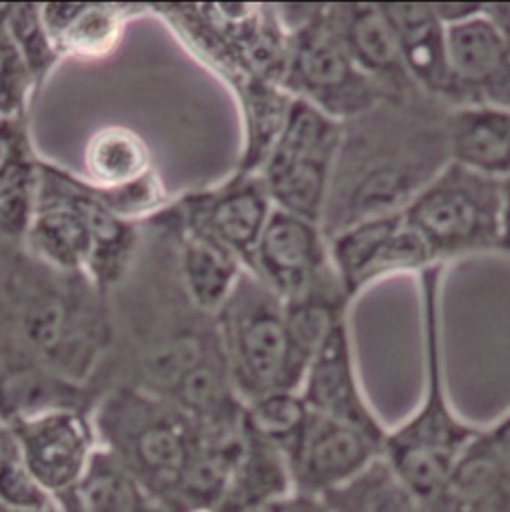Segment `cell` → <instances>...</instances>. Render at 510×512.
<instances>
[{"label": "cell", "mask_w": 510, "mask_h": 512, "mask_svg": "<svg viewBox=\"0 0 510 512\" xmlns=\"http://www.w3.org/2000/svg\"><path fill=\"white\" fill-rule=\"evenodd\" d=\"M174 228L176 265L188 299L206 315H216L248 271L236 257L220 246Z\"/></svg>", "instance_id": "cell-23"}, {"label": "cell", "mask_w": 510, "mask_h": 512, "mask_svg": "<svg viewBox=\"0 0 510 512\" xmlns=\"http://www.w3.org/2000/svg\"><path fill=\"white\" fill-rule=\"evenodd\" d=\"M238 94L244 142L238 162L240 174H261L273 154L295 104V98L277 82L259 78H230Z\"/></svg>", "instance_id": "cell-22"}, {"label": "cell", "mask_w": 510, "mask_h": 512, "mask_svg": "<svg viewBox=\"0 0 510 512\" xmlns=\"http://www.w3.org/2000/svg\"><path fill=\"white\" fill-rule=\"evenodd\" d=\"M443 263L419 273L423 321V393L415 411L389 427L383 455L415 497L433 507L447 491L463 455L481 433L455 409L443 351Z\"/></svg>", "instance_id": "cell-3"}, {"label": "cell", "mask_w": 510, "mask_h": 512, "mask_svg": "<svg viewBox=\"0 0 510 512\" xmlns=\"http://www.w3.org/2000/svg\"><path fill=\"white\" fill-rule=\"evenodd\" d=\"M98 393L34 359L0 323V421L10 425L54 409H94Z\"/></svg>", "instance_id": "cell-16"}, {"label": "cell", "mask_w": 510, "mask_h": 512, "mask_svg": "<svg viewBox=\"0 0 510 512\" xmlns=\"http://www.w3.org/2000/svg\"><path fill=\"white\" fill-rule=\"evenodd\" d=\"M339 36L359 70L389 98L421 92L411 80L381 4H331Z\"/></svg>", "instance_id": "cell-18"}, {"label": "cell", "mask_w": 510, "mask_h": 512, "mask_svg": "<svg viewBox=\"0 0 510 512\" xmlns=\"http://www.w3.org/2000/svg\"><path fill=\"white\" fill-rule=\"evenodd\" d=\"M206 512H218V511H206Z\"/></svg>", "instance_id": "cell-39"}, {"label": "cell", "mask_w": 510, "mask_h": 512, "mask_svg": "<svg viewBox=\"0 0 510 512\" xmlns=\"http://www.w3.org/2000/svg\"><path fill=\"white\" fill-rule=\"evenodd\" d=\"M6 10L8 4H0V116L10 120H24L36 86L26 62L6 34Z\"/></svg>", "instance_id": "cell-31"}, {"label": "cell", "mask_w": 510, "mask_h": 512, "mask_svg": "<svg viewBox=\"0 0 510 512\" xmlns=\"http://www.w3.org/2000/svg\"><path fill=\"white\" fill-rule=\"evenodd\" d=\"M44 26L60 56L98 60L110 56L126 24L142 6L120 4H40Z\"/></svg>", "instance_id": "cell-21"}, {"label": "cell", "mask_w": 510, "mask_h": 512, "mask_svg": "<svg viewBox=\"0 0 510 512\" xmlns=\"http://www.w3.org/2000/svg\"><path fill=\"white\" fill-rule=\"evenodd\" d=\"M102 451L112 455L168 511L200 439V425L172 401L116 385L92 409Z\"/></svg>", "instance_id": "cell-4"}, {"label": "cell", "mask_w": 510, "mask_h": 512, "mask_svg": "<svg viewBox=\"0 0 510 512\" xmlns=\"http://www.w3.org/2000/svg\"><path fill=\"white\" fill-rule=\"evenodd\" d=\"M0 323L44 367L90 387L116 337L108 295L8 242L0 244Z\"/></svg>", "instance_id": "cell-2"}, {"label": "cell", "mask_w": 510, "mask_h": 512, "mask_svg": "<svg viewBox=\"0 0 510 512\" xmlns=\"http://www.w3.org/2000/svg\"><path fill=\"white\" fill-rule=\"evenodd\" d=\"M449 104L415 92L389 98L343 124V140L321 220L327 238L379 216L403 214L451 162Z\"/></svg>", "instance_id": "cell-1"}, {"label": "cell", "mask_w": 510, "mask_h": 512, "mask_svg": "<svg viewBox=\"0 0 510 512\" xmlns=\"http://www.w3.org/2000/svg\"><path fill=\"white\" fill-rule=\"evenodd\" d=\"M0 512H16V511H10V509H6V507H2V505H0Z\"/></svg>", "instance_id": "cell-37"}, {"label": "cell", "mask_w": 510, "mask_h": 512, "mask_svg": "<svg viewBox=\"0 0 510 512\" xmlns=\"http://www.w3.org/2000/svg\"><path fill=\"white\" fill-rule=\"evenodd\" d=\"M299 393L313 413L353 425L381 441L387 439L389 427L373 409L359 379L349 317L339 319L321 343Z\"/></svg>", "instance_id": "cell-14"}, {"label": "cell", "mask_w": 510, "mask_h": 512, "mask_svg": "<svg viewBox=\"0 0 510 512\" xmlns=\"http://www.w3.org/2000/svg\"><path fill=\"white\" fill-rule=\"evenodd\" d=\"M415 86L445 104L451 100L449 26L435 4H381Z\"/></svg>", "instance_id": "cell-19"}, {"label": "cell", "mask_w": 510, "mask_h": 512, "mask_svg": "<svg viewBox=\"0 0 510 512\" xmlns=\"http://www.w3.org/2000/svg\"><path fill=\"white\" fill-rule=\"evenodd\" d=\"M244 449L218 512H242L295 495L285 455L244 423Z\"/></svg>", "instance_id": "cell-24"}, {"label": "cell", "mask_w": 510, "mask_h": 512, "mask_svg": "<svg viewBox=\"0 0 510 512\" xmlns=\"http://www.w3.org/2000/svg\"><path fill=\"white\" fill-rule=\"evenodd\" d=\"M449 106L485 104L510 108V42L489 14L449 24Z\"/></svg>", "instance_id": "cell-15"}, {"label": "cell", "mask_w": 510, "mask_h": 512, "mask_svg": "<svg viewBox=\"0 0 510 512\" xmlns=\"http://www.w3.org/2000/svg\"><path fill=\"white\" fill-rule=\"evenodd\" d=\"M271 214L273 204L263 178L236 172L214 188L186 194L160 218L220 246L250 271Z\"/></svg>", "instance_id": "cell-10"}, {"label": "cell", "mask_w": 510, "mask_h": 512, "mask_svg": "<svg viewBox=\"0 0 510 512\" xmlns=\"http://www.w3.org/2000/svg\"><path fill=\"white\" fill-rule=\"evenodd\" d=\"M321 501L329 512H427L385 455Z\"/></svg>", "instance_id": "cell-27"}, {"label": "cell", "mask_w": 510, "mask_h": 512, "mask_svg": "<svg viewBox=\"0 0 510 512\" xmlns=\"http://www.w3.org/2000/svg\"><path fill=\"white\" fill-rule=\"evenodd\" d=\"M6 34L20 52L36 90L62 58L44 26L40 4H8L4 16Z\"/></svg>", "instance_id": "cell-29"}, {"label": "cell", "mask_w": 510, "mask_h": 512, "mask_svg": "<svg viewBox=\"0 0 510 512\" xmlns=\"http://www.w3.org/2000/svg\"><path fill=\"white\" fill-rule=\"evenodd\" d=\"M501 252L510 254V178L505 180V212H503V240Z\"/></svg>", "instance_id": "cell-34"}, {"label": "cell", "mask_w": 510, "mask_h": 512, "mask_svg": "<svg viewBox=\"0 0 510 512\" xmlns=\"http://www.w3.org/2000/svg\"><path fill=\"white\" fill-rule=\"evenodd\" d=\"M70 512H170L112 455L98 449Z\"/></svg>", "instance_id": "cell-26"}, {"label": "cell", "mask_w": 510, "mask_h": 512, "mask_svg": "<svg viewBox=\"0 0 510 512\" xmlns=\"http://www.w3.org/2000/svg\"><path fill=\"white\" fill-rule=\"evenodd\" d=\"M289 512H329V509L317 497H307V495L295 493L289 499Z\"/></svg>", "instance_id": "cell-33"}, {"label": "cell", "mask_w": 510, "mask_h": 512, "mask_svg": "<svg viewBox=\"0 0 510 512\" xmlns=\"http://www.w3.org/2000/svg\"><path fill=\"white\" fill-rule=\"evenodd\" d=\"M0 244H2V240H0Z\"/></svg>", "instance_id": "cell-40"}, {"label": "cell", "mask_w": 510, "mask_h": 512, "mask_svg": "<svg viewBox=\"0 0 510 512\" xmlns=\"http://www.w3.org/2000/svg\"><path fill=\"white\" fill-rule=\"evenodd\" d=\"M220 345L242 403L273 391H299L291 365L285 303L246 271L214 315Z\"/></svg>", "instance_id": "cell-7"}, {"label": "cell", "mask_w": 510, "mask_h": 512, "mask_svg": "<svg viewBox=\"0 0 510 512\" xmlns=\"http://www.w3.org/2000/svg\"><path fill=\"white\" fill-rule=\"evenodd\" d=\"M311 409L299 391H273L244 405V423L275 445L287 459V453L299 441Z\"/></svg>", "instance_id": "cell-28"}, {"label": "cell", "mask_w": 510, "mask_h": 512, "mask_svg": "<svg viewBox=\"0 0 510 512\" xmlns=\"http://www.w3.org/2000/svg\"><path fill=\"white\" fill-rule=\"evenodd\" d=\"M0 505L16 512H58L56 501L26 465L6 425L0 431Z\"/></svg>", "instance_id": "cell-30"}, {"label": "cell", "mask_w": 510, "mask_h": 512, "mask_svg": "<svg viewBox=\"0 0 510 512\" xmlns=\"http://www.w3.org/2000/svg\"><path fill=\"white\" fill-rule=\"evenodd\" d=\"M451 162L495 180L510 178V108L463 104L447 114Z\"/></svg>", "instance_id": "cell-20"}, {"label": "cell", "mask_w": 510, "mask_h": 512, "mask_svg": "<svg viewBox=\"0 0 510 512\" xmlns=\"http://www.w3.org/2000/svg\"><path fill=\"white\" fill-rule=\"evenodd\" d=\"M2 425H4V423H2V421H0V431H2Z\"/></svg>", "instance_id": "cell-38"}, {"label": "cell", "mask_w": 510, "mask_h": 512, "mask_svg": "<svg viewBox=\"0 0 510 512\" xmlns=\"http://www.w3.org/2000/svg\"><path fill=\"white\" fill-rule=\"evenodd\" d=\"M505 182L449 162L407 206V224L437 263L501 252Z\"/></svg>", "instance_id": "cell-5"}, {"label": "cell", "mask_w": 510, "mask_h": 512, "mask_svg": "<svg viewBox=\"0 0 510 512\" xmlns=\"http://www.w3.org/2000/svg\"><path fill=\"white\" fill-rule=\"evenodd\" d=\"M383 449L385 441L311 411L299 441L287 453L293 489L321 499L367 469Z\"/></svg>", "instance_id": "cell-13"}, {"label": "cell", "mask_w": 510, "mask_h": 512, "mask_svg": "<svg viewBox=\"0 0 510 512\" xmlns=\"http://www.w3.org/2000/svg\"><path fill=\"white\" fill-rule=\"evenodd\" d=\"M34 160L24 120L0 116V182Z\"/></svg>", "instance_id": "cell-32"}, {"label": "cell", "mask_w": 510, "mask_h": 512, "mask_svg": "<svg viewBox=\"0 0 510 512\" xmlns=\"http://www.w3.org/2000/svg\"><path fill=\"white\" fill-rule=\"evenodd\" d=\"M6 427L38 483L56 501L58 512L72 511L74 495L100 449L92 411L54 409Z\"/></svg>", "instance_id": "cell-11"}, {"label": "cell", "mask_w": 510, "mask_h": 512, "mask_svg": "<svg viewBox=\"0 0 510 512\" xmlns=\"http://www.w3.org/2000/svg\"><path fill=\"white\" fill-rule=\"evenodd\" d=\"M427 512H510V409L483 425L447 491Z\"/></svg>", "instance_id": "cell-17"}, {"label": "cell", "mask_w": 510, "mask_h": 512, "mask_svg": "<svg viewBox=\"0 0 510 512\" xmlns=\"http://www.w3.org/2000/svg\"><path fill=\"white\" fill-rule=\"evenodd\" d=\"M289 499H279V501H269V503H261V505H255L250 507L246 511L242 512H289Z\"/></svg>", "instance_id": "cell-36"}, {"label": "cell", "mask_w": 510, "mask_h": 512, "mask_svg": "<svg viewBox=\"0 0 510 512\" xmlns=\"http://www.w3.org/2000/svg\"><path fill=\"white\" fill-rule=\"evenodd\" d=\"M250 273L283 301L337 277L321 224L275 208L255 248Z\"/></svg>", "instance_id": "cell-12"}, {"label": "cell", "mask_w": 510, "mask_h": 512, "mask_svg": "<svg viewBox=\"0 0 510 512\" xmlns=\"http://www.w3.org/2000/svg\"><path fill=\"white\" fill-rule=\"evenodd\" d=\"M84 166V180L96 192H116L156 172L146 140L132 128L118 124L104 126L90 136Z\"/></svg>", "instance_id": "cell-25"}, {"label": "cell", "mask_w": 510, "mask_h": 512, "mask_svg": "<svg viewBox=\"0 0 510 512\" xmlns=\"http://www.w3.org/2000/svg\"><path fill=\"white\" fill-rule=\"evenodd\" d=\"M487 10L495 18V22L503 28L510 42V4H487Z\"/></svg>", "instance_id": "cell-35"}, {"label": "cell", "mask_w": 510, "mask_h": 512, "mask_svg": "<svg viewBox=\"0 0 510 512\" xmlns=\"http://www.w3.org/2000/svg\"><path fill=\"white\" fill-rule=\"evenodd\" d=\"M295 16L291 50L281 86L323 114L349 122L385 100L377 84L365 76L345 48L333 20L331 4L287 6Z\"/></svg>", "instance_id": "cell-6"}, {"label": "cell", "mask_w": 510, "mask_h": 512, "mask_svg": "<svg viewBox=\"0 0 510 512\" xmlns=\"http://www.w3.org/2000/svg\"><path fill=\"white\" fill-rule=\"evenodd\" d=\"M341 140L343 122L295 100L287 126L259 174L275 210L321 224Z\"/></svg>", "instance_id": "cell-9"}, {"label": "cell", "mask_w": 510, "mask_h": 512, "mask_svg": "<svg viewBox=\"0 0 510 512\" xmlns=\"http://www.w3.org/2000/svg\"><path fill=\"white\" fill-rule=\"evenodd\" d=\"M230 78L283 82L291 30L279 8L259 4L156 6Z\"/></svg>", "instance_id": "cell-8"}]
</instances>
